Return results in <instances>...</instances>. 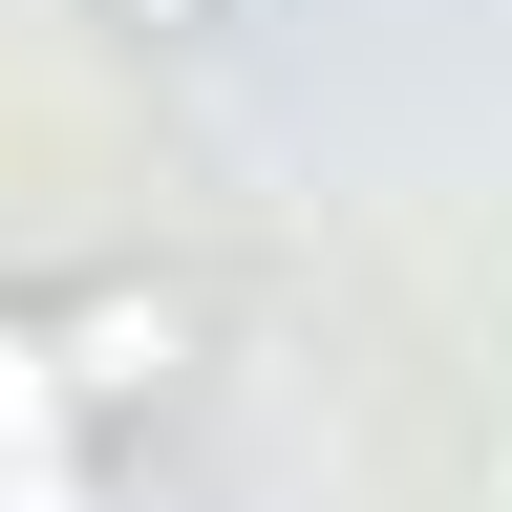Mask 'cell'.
I'll list each match as a JSON object with an SVG mask.
<instances>
[{
  "label": "cell",
  "instance_id": "1",
  "mask_svg": "<svg viewBox=\"0 0 512 512\" xmlns=\"http://www.w3.org/2000/svg\"><path fill=\"white\" fill-rule=\"evenodd\" d=\"M86 22H128V43H214L235 0H86Z\"/></svg>",
  "mask_w": 512,
  "mask_h": 512
}]
</instances>
